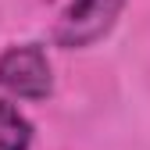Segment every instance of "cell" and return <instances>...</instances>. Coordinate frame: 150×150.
Here are the masks:
<instances>
[{
	"label": "cell",
	"mask_w": 150,
	"mask_h": 150,
	"mask_svg": "<svg viewBox=\"0 0 150 150\" xmlns=\"http://www.w3.org/2000/svg\"><path fill=\"white\" fill-rule=\"evenodd\" d=\"M125 11V0H71L54 25V43L61 50H86L107 40Z\"/></svg>",
	"instance_id": "obj_1"
},
{
	"label": "cell",
	"mask_w": 150,
	"mask_h": 150,
	"mask_svg": "<svg viewBox=\"0 0 150 150\" xmlns=\"http://www.w3.org/2000/svg\"><path fill=\"white\" fill-rule=\"evenodd\" d=\"M0 89L18 100H47L54 93V71L40 43L7 47L0 54Z\"/></svg>",
	"instance_id": "obj_2"
},
{
	"label": "cell",
	"mask_w": 150,
	"mask_h": 150,
	"mask_svg": "<svg viewBox=\"0 0 150 150\" xmlns=\"http://www.w3.org/2000/svg\"><path fill=\"white\" fill-rule=\"evenodd\" d=\"M32 136H36V129L18 111V104L0 97V150H29Z\"/></svg>",
	"instance_id": "obj_3"
}]
</instances>
